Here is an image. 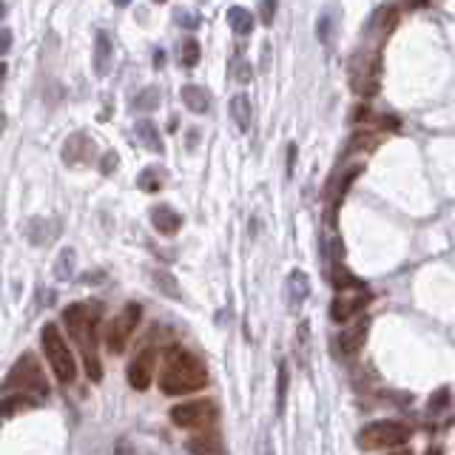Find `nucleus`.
Returning <instances> with one entry per match:
<instances>
[{"label":"nucleus","instance_id":"7ed1b4c3","mask_svg":"<svg viewBox=\"0 0 455 455\" xmlns=\"http://www.w3.org/2000/svg\"><path fill=\"white\" fill-rule=\"evenodd\" d=\"M12 393L35 395V398H40V401L49 395V381H46V373H43V367H40V361H38L35 353H23V356L12 364L4 387H0V395H12Z\"/></svg>","mask_w":455,"mask_h":455},{"label":"nucleus","instance_id":"c85d7f7f","mask_svg":"<svg viewBox=\"0 0 455 455\" xmlns=\"http://www.w3.org/2000/svg\"><path fill=\"white\" fill-rule=\"evenodd\" d=\"M199 43L196 40H185L182 43V52H179V63L185 66V69H193L196 63H199Z\"/></svg>","mask_w":455,"mask_h":455},{"label":"nucleus","instance_id":"dca6fc26","mask_svg":"<svg viewBox=\"0 0 455 455\" xmlns=\"http://www.w3.org/2000/svg\"><path fill=\"white\" fill-rule=\"evenodd\" d=\"M228 111H231V120L237 123L240 131H248V128H251L254 106H251V97H248V94H234V97H231V106H228Z\"/></svg>","mask_w":455,"mask_h":455},{"label":"nucleus","instance_id":"4c0bfd02","mask_svg":"<svg viewBox=\"0 0 455 455\" xmlns=\"http://www.w3.org/2000/svg\"><path fill=\"white\" fill-rule=\"evenodd\" d=\"M12 40H15V38H12L9 29H0V55H6V52L12 49Z\"/></svg>","mask_w":455,"mask_h":455},{"label":"nucleus","instance_id":"b1692460","mask_svg":"<svg viewBox=\"0 0 455 455\" xmlns=\"http://www.w3.org/2000/svg\"><path fill=\"white\" fill-rule=\"evenodd\" d=\"M131 108L134 111H154V108H159V89L157 86H145L142 91H137L134 100H131Z\"/></svg>","mask_w":455,"mask_h":455},{"label":"nucleus","instance_id":"0eeeda50","mask_svg":"<svg viewBox=\"0 0 455 455\" xmlns=\"http://www.w3.org/2000/svg\"><path fill=\"white\" fill-rule=\"evenodd\" d=\"M219 418V404L213 398H193L171 407V421L182 429H208Z\"/></svg>","mask_w":455,"mask_h":455},{"label":"nucleus","instance_id":"20e7f679","mask_svg":"<svg viewBox=\"0 0 455 455\" xmlns=\"http://www.w3.org/2000/svg\"><path fill=\"white\" fill-rule=\"evenodd\" d=\"M40 344H43V353H46V359H49V367H52L55 378L63 381V384L74 381V376H77V361H74V353H72V347H69V342H66V336L60 333L57 325H52V322L43 325V330H40Z\"/></svg>","mask_w":455,"mask_h":455},{"label":"nucleus","instance_id":"79ce46f5","mask_svg":"<svg viewBox=\"0 0 455 455\" xmlns=\"http://www.w3.org/2000/svg\"><path fill=\"white\" fill-rule=\"evenodd\" d=\"M404 4H407V6H415V9H421V6H427V4H429V0H404Z\"/></svg>","mask_w":455,"mask_h":455},{"label":"nucleus","instance_id":"4468645a","mask_svg":"<svg viewBox=\"0 0 455 455\" xmlns=\"http://www.w3.org/2000/svg\"><path fill=\"white\" fill-rule=\"evenodd\" d=\"M151 225L162 237H174L182 228V216L171 205H157V208H151Z\"/></svg>","mask_w":455,"mask_h":455},{"label":"nucleus","instance_id":"9d476101","mask_svg":"<svg viewBox=\"0 0 455 455\" xmlns=\"http://www.w3.org/2000/svg\"><path fill=\"white\" fill-rule=\"evenodd\" d=\"M370 305V291L364 288V291H356V296H336L333 299V305H330V316H333V322H347V319H353L359 310H364Z\"/></svg>","mask_w":455,"mask_h":455},{"label":"nucleus","instance_id":"c9c22d12","mask_svg":"<svg viewBox=\"0 0 455 455\" xmlns=\"http://www.w3.org/2000/svg\"><path fill=\"white\" fill-rule=\"evenodd\" d=\"M276 4H279V0H262V12H259V18H262V23H265V26H271V23H274Z\"/></svg>","mask_w":455,"mask_h":455},{"label":"nucleus","instance_id":"423d86ee","mask_svg":"<svg viewBox=\"0 0 455 455\" xmlns=\"http://www.w3.org/2000/svg\"><path fill=\"white\" fill-rule=\"evenodd\" d=\"M350 89L370 100L378 94V86H381V55L378 52H356L350 57Z\"/></svg>","mask_w":455,"mask_h":455},{"label":"nucleus","instance_id":"a211bd4d","mask_svg":"<svg viewBox=\"0 0 455 455\" xmlns=\"http://www.w3.org/2000/svg\"><path fill=\"white\" fill-rule=\"evenodd\" d=\"M182 103H185L188 111L205 114L208 106H210V94H208V89H202V86H185V89H182Z\"/></svg>","mask_w":455,"mask_h":455},{"label":"nucleus","instance_id":"2f4dec72","mask_svg":"<svg viewBox=\"0 0 455 455\" xmlns=\"http://www.w3.org/2000/svg\"><path fill=\"white\" fill-rule=\"evenodd\" d=\"M316 35H319V40L327 46L330 43V38H333V15L330 12H325L322 18H319V26H316Z\"/></svg>","mask_w":455,"mask_h":455},{"label":"nucleus","instance_id":"a878e982","mask_svg":"<svg viewBox=\"0 0 455 455\" xmlns=\"http://www.w3.org/2000/svg\"><path fill=\"white\" fill-rule=\"evenodd\" d=\"M288 288H291V305H302L308 299V276L302 271H293L291 279H288Z\"/></svg>","mask_w":455,"mask_h":455},{"label":"nucleus","instance_id":"473e14b6","mask_svg":"<svg viewBox=\"0 0 455 455\" xmlns=\"http://www.w3.org/2000/svg\"><path fill=\"white\" fill-rule=\"evenodd\" d=\"M446 407H449V387H441L429 398V412H438V410H446Z\"/></svg>","mask_w":455,"mask_h":455},{"label":"nucleus","instance_id":"4be33fe9","mask_svg":"<svg viewBox=\"0 0 455 455\" xmlns=\"http://www.w3.org/2000/svg\"><path fill=\"white\" fill-rule=\"evenodd\" d=\"M228 23L237 35H248L254 29V15L245 9V6H231L228 9Z\"/></svg>","mask_w":455,"mask_h":455},{"label":"nucleus","instance_id":"6e6552de","mask_svg":"<svg viewBox=\"0 0 455 455\" xmlns=\"http://www.w3.org/2000/svg\"><path fill=\"white\" fill-rule=\"evenodd\" d=\"M140 319H142V305H137V302H128L120 313H117V319L108 325V330H106V347H108V353H123L125 347H128V342H131V336L137 333V327H140Z\"/></svg>","mask_w":455,"mask_h":455},{"label":"nucleus","instance_id":"f3484780","mask_svg":"<svg viewBox=\"0 0 455 455\" xmlns=\"http://www.w3.org/2000/svg\"><path fill=\"white\" fill-rule=\"evenodd\" d=\"M134 134H137V140H140L148 151H154V154L162 151V137H159V128H157L154 120H137Z\"/></svg>","mask_w":455,"mask_h":455},{"label":"nucleus","instance_id":"de8ad7c7","mask_svg":"<svg viewBox=\"0 0 455 455\" xmlns=\"http://www.w3.org/2000/svg\"><path fill=\"white\" fill-rule=\"evenodd\" d=\"M154 4H165V0H154Z\"/></svg>","mask_w":455,"mask_h":455},{"label":"nucleus","instance_id":"bb28decb","mask_svg":"<svg viewBox=\"0 0 455 455\" xmlns=\"http://www.w3.org/2000/svg\"><path fill=\"white\" fill-rule=\"evenodd\" d=\"M151 276H154L157 291H162V293L171 296V299H179V285H176V279H174L168 271H154Z\"/></svg>","mask_w":455,"mask_h":455},{"label":"nucleus","instance_id":"37998d69","mask_svg":"<svg viewBox=\"0 0 455 455\" xmlns=\"http://www.w3.org/2000/svg\"><path fill=\"white\" fill-rule=\"evenodd\" d=\"M4 18H6V4L0 0V21H4Z\"/></svg>","mask_w":455,"mask_h":455},{"label":"nucleus","instance_id":"c03bdc74","mask_svg":"<svg viewBox=\"0 0 455 455\" xmlns=\"http://www.w3.org/2000/svg\"><path fill=\"white\" fill-rule=\"evenodd\" d=\"M4 77H6V66L0 63V86H4Z\"/></svg>","mask_w":455,"mask_h":455},{"label":"nucleus","instance_id":"5701e85b","mask_svg":"<svg viewBox=\"0 0 455 455\" xmlns=\"http://www.w3.org/2000/svg\"><path fill=\"white\" fill-rule=\"evenodd\" d=\"M333 285H336V291H364V288H367V285L359 282L342 262H333Z\"/></svg>","mask_w":455,"mask_h":455},{"label":"nucleus","instance_id":"09e8293b","mask_svg":"<svg viewBox=\"0 0 455 455\" xmlns=\"http://www.w3.org/2000/svg\"><path fill=\"white\" fill-rule=\"evenodd\" d=\"M429 455H438V452H429Z\"/></svg>","mask_w":455,"mask_h":455},{"label":"nucleus","instance_id":"aec40b11","mask_svg":"<svg viewBox=\"0 0 455 455\" xmlns=\"http://www.w3.org/2000/svg\"><path fill=\"white\" fill-rule=\"evenodd\" d=\"M57 231H60L57 219H52V222H49V219H32V222H29V240H32L35 245H43V242L55 240Z\"/></svg>","mask_w":455,"mask_h":455},{"label":"nucleus","instance_id":"f704fd0d","mask_svg":"<svg viewBox=\"0 0 455 455\" xmlns=\"http://www.w3.org/2000/svg\"><path fill=\"white\" fill-rule=\"evenodd\" d=\"M117 165H120L117 151H106V154H103V159H100V171H103V174H114V171H117Z\"/></svg>","mask_w":455,"mask_h":455},{"label":"nucleus","instance_id":"1a4fd4ad","mask_svg":"<svg viewBox=\"0 0 455 455\" xmlns=\"http://www.w3.org/2000/svg\"><path fill=\"white\" fill-rule=\"evenodd\" d=\"M154 370H157V350H151V347L137 350V356L128 361V370H125L128 384L134 390H148L154 381Z\"/></svg>","mask_w":455,"mask_h":455},{"label":"nucleus","instance_id":"ea45409f","mask_svg":"<svg viewBox=\"0 0 455 455\" xmlns=\"http://www.w3.org/2000/svg\"><path fill=\"white\" fill-rule=\"evenodd\" d=\"M154 66H157V69H159V66H165V52H162V49H157V52H154Z\"/></svg>","mask_w":455,"mask_h":455},{"label":"nucleus","instance_id":"e433bc0d","mask_svg":"<svg viewBox=\"0 0 455 455\" xmlns=\"http://www.w3.org/2000/svg\"><path fill=\"white\" fill-rule=\"evenodd\" d=\"M69 262H74V251H72V248H66V251L60 254V262H57V276H60V279L69 276Z\"/></svg>","mask_w":455,"mask_h":455},{"label":"nucleus","instance_id":"412c9836","mask_svg":"<svg viewBox=\"0 0 455 455\" xmlns=\"http://www.w3.org/2000/svg\"><path fill=\"white\" fill-rule=\"evenodd\" d=\"M398 12L395 9H390V6H384V9H378L376 15H373V21H370V32H376V35H381V38H387L395 26H398Z\"/></svg>","mask_w":455,"mask_h":455},{"label":"nucleus","instance_id":"72a5a7b5","mask_svg":"<svg viewBox=\"0 0 455 455\" xmlns=\"http://www.w3.org/2000/svg\"><path fill=\"white\" fill-rule=\"evenodd\" d=\"M174 21H176L182 29H196V26H199V18H196L193 12H185V9H176V12H174Z\"/></svg>","mask_w":455,"mask_h":455},{"label":"nucleus","instance_id":"f03ea898","mask_svg":"<svg viewBox=\"0 0 455 455\" xmlns=\"http://www.w3.org/2000/svg\"><path fill=\"white\" fill-rule=\"evenodd\" d=\"M97 319H100V310H91L89 305H69L63 310V325L72 333L74 344L80 347L83 364L91 381L103 378V364L97 356Z\"/></svg>","mask_w":455,"mask_h":455},{"label":"nucleus","instance_id":"39448f33","mask_svg":"<svg viewBox=\"0 0 455 455\" xmlns=\"http://www.w3.org/2000/svg\"><path fill=\"white\" fill-rule=\"evenodd\" d=\"M412 429L404 421H373L364 429H359L356 444L364 452H376V449H393V446H404L410 441Z\"/></svg>","mask_w":455,"mask_h":455},{"label":"nucleus","instance_id":"7c9ffc66","mask_svg":"<svg viewBox=\"0 0 455 455\" xmlns=\"http://www.w3.org/2000/svg\"><path fill=\"white\" fill-rule=\"evenodd\" d=\"M288 381H291V376H288V364L282 361V364H279V393H276V407H279V412L285 410V398H288Z\"/></svg>","mask_w":455,"mask_h":455},{"label":"nucleus","instance_id":"49530a36","mask_svg":"<svg viewBox=\"0 0 455 455\" xmlns=\"http://www.w3.org/2000/svg\"><path fill=\"white\" fill-rule=\"evenodd\" d=\"M131 4V0H117V6H128Z\"/></svg>","mask_w":455,"mask_h":455},{"label":"nucleus","instance_id":"f257e3e1","mask_svg":"<svg viewBox=\"0 0 455 455\" xmlns=\"http://www.w3.org/2000/svg\"><path fill=\"white\" fill-rule=\"evenodd\" d=\"M208 367L185 347H168L159 367V390L165 395H188L208 387Z\"/></svg>","mask_w":455,"mask_h":455},{"label":"nucleus","instance_id":"9b49d317","mask_svg":"<svg viewBox=\"0 0 455 455\" xmlns=\"http://www.w3.org/2000/svg\"><path fill=\"white\" fill-rule=\"evenodd\" d=\"M91 154H94V142H91V137L83 134V131L72 134V137L63 142V151H60V157H63L66 165H83V162L91 159Z\"/></svg>","mask_w":455,"mask_h":455},{"label":"nucleus","instance_id":"cd10ccee","mask_svg":"<svg viewBox=\"0 0 455 455\" xmlns=\"http://www.w3.org/2000/svg\"><path fill=\"white\" fill-rule=\"evenodd\" d=\"M231 74H234V80H237V83H242V86H245V83H251V80H254V66H251L242 55H237V57L231 60Z\"/></svg>","mask_w":455,"mask_h":455},{"label":"nucleus","instance_id":"393cba45","mask_svg":"<svg viewBox=\"0 0 455 455\" xmlns=\"http://www.w3.org/2000/svg\"><path fill=\"white\" fill-rule=\"evenodd\" d=\"M162 182H165V171L162 168H145L142 174H140V179H137V185L142 188V191H148V193H154V191H159L162 188Z\"/></svg>","mask_w":455,"mask_h":455},{"label":"nucleus","instance_id":"ddd939ff","mask_svg":"<svg viewBox=\"0 0 455 455\" xmlns=\"http://www.w3.org/2000/svg\"><path fill=\"white\" fill-rule=\"evenodd\" d=\"M367 330H370V316H359V322L350 325V327L339 336L342 353H344V356H356V353L364 347V342H367Z\"/></svg>","mask_w":455,"mask_h":455},{"label":"nucleus","instance_id":"2eb2a0df","mask_svg":"<svg viewBox=\"0 0 455 455\" xmlns=\"http://www.w3.org/2000/svg\"><path fill=\"white\" fill-rule=\"evenodd\" d=\"M193 455H225V446H222V438H219V432H213L210 427L205 429V432H199V435H193V438H188V444H185Z\"/></svg>","mask_w":455,"mask_h":455},{"label":"nucleus","instance_id":"c756f323","mask_svg":"<svg viewBox=\"0 0 455 455\" xmlns=\"http://www.w3.org/2000/svg\"><path fill=\"white\" fill-rule=\"evenodd\" d=\"M376 145H378V137H373V134H353V140L347 145V154H353V151H373Z\"/></svg>","mask_w":455,"mask_h":455},{"label":"nucleus","instance_id":"6ab92c4d","mask_svg":"<svg viewBox=\"0 0 455 455\" xmlns=\"http://www.w3.org/2000/svg\"><path fill=\"white\" fill-rule=\"evenodd\" d=\"M361 174V165H353V168H347L344 174H342V179L339 182H330V188H327V196H333V216H336V210H339V202L344 199V193L350 191V185H353V179Z\"/></svg>","mask_w":455,"mask_h":455},{"label":"nucleus","instance_id":"a19ab883","mask_svg":"<svg viewBox=\"0 0 455 455\" xmlns=\"http://www.w3.org/2000/svg\"><path fill=\"white\" fill-rule=\"evenodd\" d=\"M384 455H412V452H410L407 446H393V449H387Z\"/></svg>","mask_w":455,"mask_h":455},{"label":"nucleus","instance_id":"a18cd8bd","mask_svg":"<svg viewBox=\"0 0 455 455\" xmlns=\"http://www.w3.org/2000/svg\"><path fill=\"white\" fill-rule=\"evenodd\" d=\"M4 128H6V117H4V114H0V131H4Z\"/></svg>","mask_w":455,"mask_h":455},{"label":"nucleus","instance_id":"58836bf2","mask_svg":"<svg viewBox=\"0 0 455 455\" xmlns=\"http://www.w3.org/2000/svg\"><path fill=\"white\" fill-rule=\"evenodd\" d=\"M293 165H296V145L288 148V174H293Z\"/></svg>","mask_w":455,"mask_h":455},{"label":"nucleus","instance_id":"f8f14e48","mask_svg":"<svg viewBox=\"0 0 455 455\" xmlns=\"http://www.w3.org/2000/svg\"><path fill=\"white\" fill-rule=\"evenodd\" d=\"M91 63H94V74L97 77H106L111 72V66H114V43H111L106 29H97V35H94V57H91Z\"/></svg>","mask_w":455,"mask_h":455}]
</instances>
